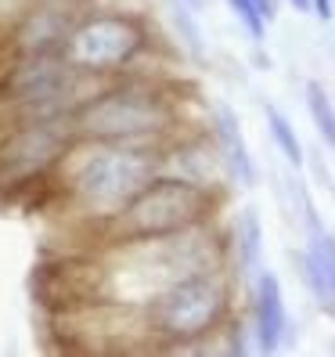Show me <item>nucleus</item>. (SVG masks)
Masks as SVG:
<instances>
[{
	"label": "nucleus",
	"mask_w": 335,
	"mask_h": 357,
	"mask_svg": "<svg viewBox=\"0 0 335 357\" xmlns=\"http://www.w3.org/2000/svg\"><path fill=\"white\" fill-rule=\"evenodd\" d=\"M159 174V149H148V144L76 141L58 162L54 181L61 188V202L76 209L83 224L98 227Z\"/></svg>",
	"instance_id": "nucleus-1"
},
{
	"label": "nucleus",
	"mask_w": 335,
	"mask_h": 357,
	"mask_svg": "<svg viewBox=\"0 0 335 357\" xmlns=\"http://www.w3.org/2000/svg\"><path fill=\"white\" fill-rule=\"evenodd\" d=\"M72 130L76 141L162 149L177 130V101L159 79L123 73L94 101L72 112Z\"/></svg>",
	"instance_id": "nucleus-2"
},
{
	"label": "nucleus",
	"mask_w": 335,
	"mask_h": 357,
	"mask_svg": "<svg viewBox=\"0 0 335 357\" xmlns=\"http://www.w3.org/2000/svg\"><path fill=\"white\" fill-rule=\"evenodd\" d=\"M213 206H217L213 188L159 174L119 213H112L109 220H101L94 227V242L101 249H116V245H130V242L166 238L195 224H205L213 217Z\"/></svg>",
	"instance_id": "nucleus-3"
},
{
	"label": "nucleus",
	"mask_w": 335,
	"mask_h": 357,
	"mask_svg": "<svg viewBox=\"0 0 335 357\" xmlns=\"http://www.w3.org/2000/svg\"><path fill=\"white\" fill-rule=\"evenodd\" d=\"M141 307L148 318L152 340L173 350L202 340V335H213L231 310V296H227L220 271H202V275H187L162 285Z\"/></svg>",
	"instance_id": "nucleus-4"
},
{
	"label": "nucleus",
	"mask_w": 335,
	"mask_h": 357,
	"mask_svg": "<svg viewBox=\"0 0 335 357\" xmlns=\"http://www.w3.org/2000/svg\"><path fill=\"white\" fill-rule=\"evenodd\" d=\"M148 47H152L148 22L134 11L109 8V11H83L72 33L65 36V44H61V54L76 69L123 76L137 66Z\"/></svg>",
	"instance_id": "nucleus-5"
},
{
	"label": "nucleus",
	"mask_w": 335,
	"mask_h": 357,
	"mask_svg": "<svg viewBox=\"0 0 335 357\" xmlns=\"http://www.w3.org/2000/svg\"><path fill=\"white\" fill-rule=\"evenodd\" d=\"M72 144V116H22L0 141V195L11 199L22 184L54 174Z\"/></svg>",
	"instance_id": "nucleus-6"
},
{
	"label": "nucleus",
	"mask_w": 335,
	"mask_h": 357,
	"mask_svg": "<svg viewBox=\"0 0 335 357\" xmlns=\"http://www.w3.org/2000/svg\"><path fill=\"white\" fill-rule=\"evenodd\" d=\"M29 292L47 314L109 300V264L98 253H61L40 260L33 267Z\"/></svg>",
	"instance_id": "nucleus-7"
},
{
	"label": "nucleus",
	"mask_w": 335,
	"mask_h": 357,
	"mask_svg": "<svg viewBox=\"0 0 335 357\" xmlns=\"http://www.w3.org/2000/svg\"><path fill=\"white\" fill-rule=\"evenodd\" d=\"M76 0H33L29 11L18 18V26L11 29V40L18 44L22 54L33 51H61L65 36L72 33L76 18H79Z\"/></svg>",
	"instance_id": "nucleus-8"
},
{
	"label": "nucleus",
	"mask_w": 335,
	"mask_h": 357,
	"mask_svg": "<svg viewBox=\"0 0 335 357\" xmlns=\"http://www.w3.org/2000/svg\"><path fill=\"white\" fill-rule=\"evenodd\" d=\"M159 170L166 177H180V181H192L217 192V174L224 170V159L220 152L209 149V141H180V144L166 141L159 149Z\"/></svg>",
	"instance_id": "nucleus-9"
},
{
	"label": "nucleus",
	"mask_w": 335,
	"mask_h": 357,
	"mask_svg": "<svg viewBox=\"0 0 335 357\" xmlns=\"http://www.w3.org/2000/svg\"><path fill=\"white\" fill-rule=\"evenodd\" d=\"M213 141H217V152L224 159L227 177L238 181L242 188H253L256 184V166H253L249 144L242 137V123H238V116L227 109V105H217L213 109Z\"/></svg>",
	"instance_id": "nucleus-10"
},
{
	"label": "nucleus",
	"mask_w": 335,
	"mask_h": 357,
	"mask_svg": "<svg viewBox=\"0 0 335 357\" xmlns=\"http://www.w3.org/2000/svg\"><path fill=\"white\" fill-rule=\"evenodd\" d=\"M253 321H256V347L263 354L278 350L281 340H285V328H288V318H285V300H281V285L278 278L263 271L256 278V292H253Z\"/></svg>",
	"instance_id": "nucleus-11"
},
{
	"label": "nucleus",
	"mask_w": 335,
	"mask_h": 357,
	"mask_svg": "<svg viewBox=\"0 0 335 357\" xmlns=\"http://www.w3.org/2000/svg\"><path fill=\"white\" fill-rule=\"evenodd\" d=\"M306 282L313 289V296L321 300L328 314H335V235L318 227V220H310V249H306Z\"/></svg>",
	"instance_id": "nucleus-12"
},
{
	"label": "nucleus",
	"mask_w": 335,
	"mask_h": 357,
	"mask_svg": "<svg viewBox=\"0 0 335 357\" xmlns=\"http://www.w3.org/2000/svg\"><path fill=\"white\" fill-rule=\"evenodd\" d=\"M235 242H238V264L245 271H253L260 260V245H263V227H260L256 209H242L238 227H235Z\"/></svg>",
	"instance_id": "nucleus-13"
},
{
	"label": "nucleus",
	"mask_w": 335,
	"mask_h": 357,
	"mask_svg": "<svg viewBox=\"0 0 335 357\" xmlns=\"http://www.w3.org/2000/svg\"><path fill=\"white\" fill-rule=\"evenodd\" d=\"M306 109H310V119L318 127V134L325 137V144L335 149V105L325 94L321 83H306Z\"/></svg>",
	"instance_id": "nucleus-14"
},
{
	"label": "nucleus",
	"mask_w": 335,
	"mask_h": 357,
	"mask_svg": "<svg viewBox=\"0 0 335 357\" xmlns=\"http://www.w3.org/2000/svg\"><path fill=\"white\" fill-rule=\"evenodd\" d=\"M267 123H270V134H274V144L281 149V155H285L292 166H299V162H303V144H299L296 130H292V123H288L278 109H267Z\"/></svg>",
	"instance_id": "nucleus-15"
},
{
	"label": "nucleus",
	"mask_w": 335,
	"mask_h": 357,
	"mask_svg": "<svg viewBox=\"0 0 335 357\" xmlns=\"http://www.w3.org/2000/svg\"><path fill=\"white\" fill-rule=\"evenodd\" d=\"M227 4H231V11L238 15V22L245 26L249 36L263 40V33H267V15L256 8V0H227Z\"/></svg>",
	"instance_id": "nucleus-16"
},
{
	"label": "nucleus",
	"mask_w": 335,
	"mask_h": 357,
	"mask_svg": "<svg viewBox=\"0 0 335 357\" xmlns=\"http://www.w3.org/2000/svg\"><path fill=\"white\" fill-rule=\"evenodd\" d=\"M18 61H22V51L11 36H0V94L11 91V79L18 73Z\"/></svg>",
	"instance_id": "nucleus-17"
},
{
	"label": "nucleus",
	"mask_w": 335,
	"mask_h": 357,
	"mask_svg": "<svg viewBox=\"0 0 335 357\" xmlns=\"http://www.w3.org/2000/svg\"><path fill=\"white\" fill-rule=\"evenodd\" d=\"M173 22H177V29L184 33V40H187V51H192V54H198L202 58V33L195 29V22H192V15H187V4H180L177 11H173Z\"/></svg>",
	"instance_id": "nucleus-18"
},
{
	"label": "nucleus",
	"mask_w": 335,
	"mask_h": 357,
	"mask_svg": "<svg viewBox=\"0 0 335 357\" xmlns=\"http://www.w3.org/2000/svg\"><path fill=\"white\" fill-rule=\"evenodd\" d=\"M310 11H318V18H325V22H328V18H332V0H313Z\"/></svg>",
	"instance_id": "nucleus-19"
},
{
	"label": "nucleus",
	"mask_w": 335,
	"mask_h": 357,
	"mask_svg": "<svg viewBox=\"0 0 335 357\" xmlns=\"http://www.w3.org/2000/svg\"><path fill=\"white\" fill-rule=\"evenodd\" d=\"M256 8L267 15V22H270V18H274V0H256Z\"/></svg>",
	"instance_id": "nucleus-20"
},
{
	"label": "nucleus",
	"mask_w": 335,
	"mask_h": 357,
	"mask_svg": "<svg viewBox=\"0 0 335 357\" xmlns=\"http://www.w3.org/2000/svg\"><path fill=\"white\" fill-rule=\"evenodd\" d=\"M288 4L296 8V11H310V4H313V0H288Z\"/></svg>",
	"instance_id": "nucleus-21"
},
{
	"label": "nucleus",
	"mask_w": 335,
	"mask_h": 357,
	"mask_svg": "<svg viewBox=\"0 0 335 357\" xmlns=\"http://www.w3.org/2000/svg\"><path fill=\"white\" fill-rule=\"evenodd\" d=\"M180 4H187V8H205V0H180Z\"/></svg>",
	"instance_id": "nucleus-22"
},
{
	"label": "nucleus",
	"mask_w": 335,
	"mask_h": 357,
	"mask_svg": "<svg viewBox=\"0 0 335 357\" xmlns=\"http://www.w3.org/2000/svg\"><path fill=\"white\" fill-rule=\"evenodd\" d=\"M76 4H79V0H76Z\"/></svg>",
	"instance_id": "nucleus-23"
}]
</instances>
